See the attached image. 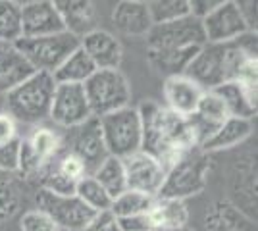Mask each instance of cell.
<instances>
[{"mask_svg":"<svg viewBox=\"0 0 258 231\" xmlns=\"http://www.w3.org/2000/svg\"><path fill=\"white\" fill-rule=\"evenodd\" d=\"M252 120H241V118H227L218 129H216L205 143L199 146V150L205 154L218 152V150H229L233 146L245 143L252 135Z\"/></svg>","mask_w":258,"mask_h":231,"instance_id":"obj_20","label":"cell"},{"mask_svg":"<svg viewBox=\"0 0 258 231\" xmlns=\"http://www.w3.org/2000/svg\"><path fill=\"white\" fill-rule=\"evenodd\" d=\"M48 118L66 129L79 127L89 118H93L89 102H87L83 85H72V83H56L52 97V106Z\"/></svg>","mask_w":258,"mask_h":231,"instance_id":"obj_10","label":"cell"},{"mask_svg":"<svg viewBox=\"0 0 258 231\" xmlns=\"http://www.w3.org/2000/svg\"><path fill=\"white\" fill-rule=\"evenodd\" d=\"M16 137H20L18 135V123L12 120L6 112H2L0 114V144L10 143Z\"/></svg>","mask_w":258,"mask_h":231,"instance_id":"obj_34","label":"cell"},{"mask_svg":"<svg viewBox=\"0 0 258 231\" xmlns=\"http://www.w3.org/2000/svg\"><path fill=\"white\" fill-rule=\"evenodd\" d=\"M35 200H37V210L44 212L58 225V229L83 231L95 216V212L85 206L76 195L66 197L39 187Z\"/></svg>","mask_w":258,"mask_h":231,"instance_id":"obj_8","label":"cell"},{"mask_svg":"<svg viewBox=\"0 0 258 231\" xmlns=\"http://www.w3.org/2000/svg\"><path fill=\"white\" fill-rule=\"evenodd\" d=\"M22 37V4L0 0V43L16 44Z\"/></svg>","mask_w":258,"mask_h":231,"instance_id":"obj_26","label":"cell"},{"mask_svg":"<svg viewBox=\"0 0 258 231\" xmlns=\"http://www.w3.org/2000/svg\"><path fill=\"white\" fill-rule=\"evenodd\" d=\"M149 220L154 231H172L189 223V208L185 200L156 197L149 210Z\"/></svg>","mask_w":258,"mask_h":231,"instance_id":"obj_22","label":"cell"},{"mask_svg":"<svg viewBox=\"0 0 258 231\" xmlns=\"http://www.w3.org/2000/svg\"><path fill=\"white\" fill-rule=\"evenodd\" d=\"M20 229L22 231H60L44 212L41 210H29L25 212L20 220Z\"/></svg>","mask_w":258,"mask_h":231,"instance_id":"obj_31","label":"cell"},{"mask_svg":"<svg viewBox=\"0 0 258 231\" xmlns=\"http://www.w3.org/2000/svg\"><path fill=\"white\" fill-rule=\"evenodd\" d=\"M239 12L243 16V20L247 23L248 31H254L256 33V2L248 0V2H237Z\"/></svg>","mask_w":258,"mask_h":231,"instance_id":"obj_35","label":"cell"},{"mask_svg":"<svg viewBox=\"0 0 258 231\" xmlns=\"http://www.w3.org/2000/svg\"><path fill=\"white\" fill-rule=\"evenodd\" d=\"M147 4H149V12H151L154 25L172 23L191 16V8H189L187 0H154V2H147Z\"/></svg>","mask_w":258,"mask_h":231,"instance_id":"obj_29","label":"cell"},{"mask_svg":"<svg viewBox=\"0 0 258 231\" xmlns=\"http://www.w3.org/2000/svg\"><path fill=\"white\" fill-rule=\"evenodd\" d=\"M64 148L62 137L48 127H41L22 141L20 174L25 177H39L44 168Z\"/></svg>","mask_w":258,"mask_h":231,"instance_id":"obj_9","label":"cell"},{"mask_svg":"<svg viewBox=\"0 0 258 231\" xmlns=\"http://www.w3.org/2000/svg\"><path fill=\"white\" fill-rule=\"evenodd\" d=\"M156 197H149L139 191H123L119 197L112 200V208L110 212L116 218H127V216H137V214H147L152 206V200Z\"/></svg>","mask_w":258,"mask_h":231,"instance_id":"obj_28","label":"cell"},{"mask_svg":"<svg viewBox=\"0 0 258 231\" xmlns=\"http://www.w3.org/2000/svg\"><path fill=\"white\" fill-rule=\"evenodd\" d=\"M137 112L143 127L141 150L160 160L166 170L175 164L183 154L199 148L189 121L175 116L166 106L154 100H145Z\"/></svg>","mask_w":258,"mask_h":231,"instance_id":"obj_1","label":"cell"},{"mask_svg":"<svg viewBox=\"0 0 258 231\" xmlns=\"http://www.w3.org/2000/svg\"><path fill=\"white\" fill-rule=\"evenodd\" d=\"M172 231H193V229H191V227H187V225H185V227H179V229H172Z\"/></svg>","mask_w":258,"mask_h":231,"instance_id":"obj_37","label":"cell"},{"mask_svg":"<svg viewBox=\"0 0 258 231\" xmlns=\"http://www.w3.org/2000/svg\"><path fill=\"white\" fill-rule=\"evenodd\" d=\"M201 23L208 44L233 43L237 37L248 31L247 23L239 12V6L233 0H222L214 10L201 20Z\"/></svg>","mask_w":258,"mask_h":231,"instance_id":"obj_11","label":"cell"},{"mask_svg":"<svg viewBox=\"0 0 258 231\" xmlns=\"http://www.w3.org/2000/svg\"><path fill=\"white\" fill-rule=\"evenodd\" d=\"M33 73L35 69L14 44L0 43V95H8Z\"/></svg>","mask_w":258,"mask_h":231,"instance_id":"obj_21","label":"cell"},{"mask_svg":"<svg viewBox=\"0 0 258 231\" xmlns=\"http://www.w3.org/2000/svg\"><path fill=\"white\" fill-rule=\"evenodd\" d=\"M93 118H104L131 104V85L119 69H97L83 83Z\"/></svg>","mask_w":258,"mask_h":231,"instance_id":"obj_3","label":"cell"},{"mask_svg":"<svg viewBox=\"0 0 258 231\" xmlns=\"http://www.w3.org/2000/svg\"><path fill=\"white\" fill-rule=\"evenodd\" d=\"M206 44L203 23L195 16L177 22L154 25L147 35V46L152 52H172L185 48H201Z\"/></svg>","mask_w":258,"mask_h":231,"instance_id":"obj_7","label":"cell"},{"mask_svg":"<svg viewBox=\"0 0 258 231\" xmlns=\"http://www.w3.org/2000/svg\"><path fill=\"white\" fill-rule=\"evenodd\" d=\"M20 158H22V137H16L10 143L0 144V172L4 174L20 172Z\"/></svg>","mask_w":258,"mask_h":231,"instance_id":"obj_30","label":"cell"},{"mask_svg":"<svg viewBox=\"0 0 258 231\" xmlns=\"http://www.w3.org/2000/svg\"><path fill=\"white\" fill-rule=\"evenodd\" d=\"M121 162L125 168L127 189L145 193L149 197H158L162 185H164V179H166V172H168L160 160L139 150V152L123 158Z\"/></svg>","mask_w":258,"mask_h":231,"instance_id":"obj_13","label":"cell"},{"mask_svg":"<svg viewBox=\"0 0 258 231\" xmlns=\"http://www.w3.org/2000/svg\"><path fill=\"white\" fill-rule=\"evenodd\" d=\"M79 46L83 48L97 69H119L123 60L121 43L104 29H95L83 39H79Z\"/></svg>","mask_w":258,"mask_h":231,"instance_id":"obj_16","label":"cell"},{"mask_svg":"<svg viewBox=\"0 0 258 231\" xmlns=\"http://www.w3.org/2000/svg\"><path fill=\"white\" fill-rule=\"evenodd\" d=\"M210 172V160L201 150H191L172 164L166 172V179L158 197L185 200L195 195H201L206 189Z\"/></svg>","mask_w":258,"mask_h":231,"instance_id":"obj_4","label":"cell"},{"mask_svg":"<svg viewBox=\"0 0 258 231\" xmlns=\"http://www.w3.org/2000/svg\"><path fill=\"white\" fill-rule=\"evenodd\" d=\"M83 231H121V229H119L118 218L110 210H106V212H97Z\"/></svg>","mask_w":258,"mask_h":231,"instance_id":"obj_32","label":"cell"},{"mask_svg":"<svg viewBox=\"0 0 258 231\" xmlns=\"http://www.w3.org/2000/svg\"><path fill=\"white\" fill-rule=\"evenodd\" d=\"M23 58L29 62L35 71H43L52 75L58 67L62 66L68 56L79 48V39L68 31L48 37H35V39H20L14 44Z\"/></svg>","mask_w":258,"mask_h":231,"instance_id":"obj_6","label":"cell"},{"mask_svg":"<svg viewBox=\"0 0 258 231\" xmlns=\"http://www.w3.org/2000/svg\"><path fill=\"white\" fill-rule=\"evenodd\" d=\"M205 95V89L197 85L191 77L185 73L181 75L166 77L164 81V100H166V108L173 112L179 118H191L197 106Z\"/></svg>","mask_w":258,"mask_h":231,"instance_id":"obj_15","label":"cell"},{"mask_svg":"<svg viewBox=\"0 0 258 231\" xmlns=\"http://www.w3.org/2000/svg\"><path fill=\"white\" fill-rule=\"evenodd\" d=\"M119 229L121 231H154L147 214H137V216H127V218H118Z\"/></svg>","mask_w":258,"mask_h":231,"instance_id":"obj_33","label":"cell"},{"mask_svg":"<svg viewBox=\"0 0 258 231\" xmlns=\"http://www.w3.org/2000/svg\"><path fill=\"white\" fill-rule=\"evenodd\" d=\"M66 31L62 18L50 0H31L22 4V39L48 37Z\"/></svg>","mask_w":258,"mask_h":231,"instance_id":"obj_14","label":"cell"},{"mask_svg":"<svg viewBox=\"0 0 258 231\" xmlns=\"http://www.w3.org/2000/svg\"><path fill=\"white\" fill-rule=\"evenodd\" d=\"M56 81L50 73L35 71L6 95V114L16 123H41L48 118Z\"/></svg>","mask_w":258,"mask_h":231,"instance_id":"obj_2","label":"cell"},{"mask_svg":"<svg viewBox=\"0 0 258 231\" xmlns=\"http://www.w3.org/2000/svg\"><path fill=\"white\" fill-rule=\"evenodd\" d=\"M76 197L93 210L95 214L97 212H106L112 208V198L108 195L104 189L100 187L97 179L93 176H85L79 179L76 187Z\"/></svg>","mask_w":258,"mask_h":231,"instance_id":"obj_27","label":"cell"},{"mask_svg":"<svg viewBox=\"0 0 258 231\" xmlns=\"http://www.w3.org/2000/svg\"><path fill=\"white\" fill-rule=\"evenodd\" d=\"M212 91L224 100L229 118L252 120L256 116V85H248L241 81H226Z\"/></svg>","mask_w":258,"mask_h":231,"instance_id":"obj_19","label":"cell"},{"mask_svg":"<svg viewBox=\"0 0 258 231\" xmlns=\"http://www.w3.org/2000/svg\"><path fill=\"white\" fill-rule=\"evenodd\" d=\"M220 2H222V0H216V2H212V0H193V2H189L191 16L199 18V20H203L205 16H208L210 12L214 10Z\"/></svg>","mask_w":258,"mask_h":231,"instance_id":"obj_36","label":"cell"},{"mask_svg":"<svg viewBox=\"0 0 258 231\" xmlns=\"http://www.w3.org/2000/svg\"><path fill=\"white\" fill-rule=\"evenodd\" d=\"M98 121H100V131H102V139L106 144L108 156L123 160L141 150L143 127H141L137 108L133 106L121 108L104 118H98Z\"/></svg>","mask_w":258,"mask_h":231,"instance_id":"obj_5","label":"cell"},{"mask_svg":"<svg viewBox=\"0 0 258 231\" xmlns=\"http://www.w3.org/2000/svg\"><path fill=\"white\" fill-rule=\"evenodd\" d=\"M206 231H256L245 212L227 200H216L205 216Z\"/></svg>","mask_w":258,"mask_h":231,"instance_id":"obj_23","label":"cell"},{"mask_svg":"<svg viewBox=\"0 0 258 231\" xmlns=\"http://www.w3.org/2000/svg\"><path fill=\"white\" fill-rule=\"evenodd\" d=\"M93 177L100 183V187L106 191L112 200L119 197L123 191H127L125 168H123V162L119 158L108 156L106 160L98 166V170L93 174Z\"/></svg>","mask_w":258,"mask_h":231,"instance_id":"obj_25","label":"cell"},{"mask_svg":"<svg viewBox=\"0 0 258 231\" xmlns=\"http://www.w3.org/2000/svg\"><path fill=\"white\" fill-rule=\"evenodd\" d=\"M62 18L64 29L76 39H83L97 27V8L89 0H58L54 2Z\"/></svg>","mask_w":258,"mask_h":231,"instance_id":"obj_18","label":"cell"},{"mask_svg":"<svg viewBox=\"0 0 258 231\" xmlns=\"http://www.w3.org/2000/svg\"><path fill=\"white\" fill-rule=\"evenodd\" d=\"M97 71L95 64L91 62V58L83 52V48L79 46L72 54L62 62V66L52 73L56 83H72V85H83L89 77Z\"/></svg>","mask_w":258,"mask_h":231,"instance_id":"obj_24","label":"cell"},{"mask_svg":"<svg viewBox=\"0 0 258 231\" xmlns=\"http://www.w3.org/2000/svg\"><path fill=\"white\" fill-rule=\"evenodd\" d=\"M66 150L76 154L85 166L87 176H93L98 170V166L108 158V150L104 139H102L98 118H89L79 127H74L72 137H70V144L66 146Z\"/></svg>","mask_w":258,"mask_h":231,"instance_id":"obj_12","label":"cell"},{"mask_svg":"<svg viewBox=\"0 0 258 231\" xmlns=\"http://www.w3.org/2000/svg\"><path fill=\"white\" fill-rule=\"evenodd\" d=\"M112 23L121 35L127 37H147L154 27L149 12V4L141 0H123L118 2L112 12Z\"/></svg>","mask_w":258,"mask_h":231,"instance_id":"obj_17","label":"cell"}]
</instances>
